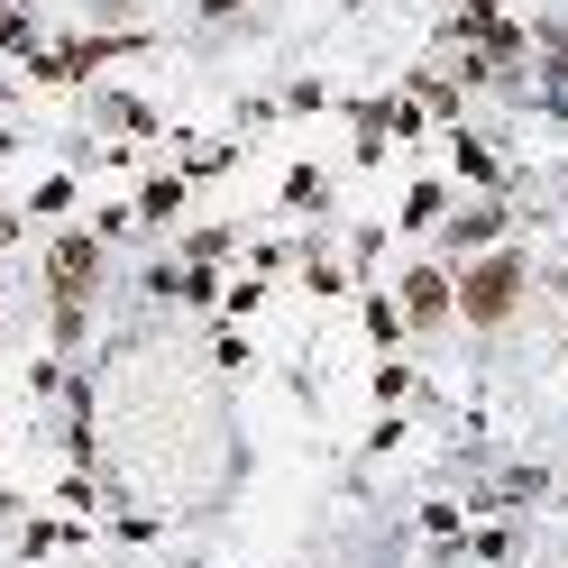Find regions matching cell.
<instances>
[{
  "label": "cell",
  "mask_w": 568,
  "mask_h": 568,
  "mask_svg": "<svg viewBox=\"0 0 568 568\" xmlns=\"http://www.w3.org/2000/svg\"><path fill=\"white\" fill-rule=\"evenodd\" d=\"M404 312H413V322H440V312H449V284H440L432 266H422V275L404 284Z\"/></svg>",
  "instance_id": "cell-2"
},
{
  "label": "cell",
  "mask_w": 568,
  "mask_h": 568,
  "mask_svg": "<svg viewBox=\"0 0 568 568\" xmlns=\"http://www.w3.org/2000/svg\"><path fill=\"white\" fill-rule=\"evenodd\" d=\"M514 303H523V257H486L468 284H458V312H468V322H505Z\"/></svg>",
  "instance_id": "cell-1"
}]
</instances>
